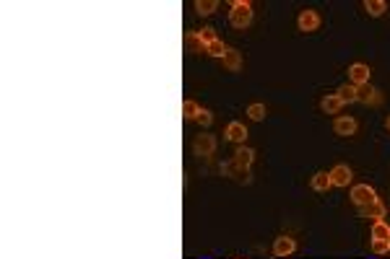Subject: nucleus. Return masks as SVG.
<instances>
[{"label": "nucleus", "instance_id": "cd10ccee", "mask_svg": "<svg viewBox=\"0 0 390 259\" xmlns=\"http://www.w3.org/2000/svg\"><path fill=\"white\" fill-rule=\"evenodd\" d=\"M385 124H387V130H390V117H387V119H385Z\"/></svg>", "mask_w": 390, "mask_h": 259}, {"label": "nucleus", "instance_id": "dca6fc26", "mask_svg": "<svg viewBox=\"0 0 390 259\" xmlns=\"http://www.w3.org/2000/svg\"><path fill=\"white\" fill-rule=\"evenodd\" d=\"M364 11L377 18V16H382L387 11V3H385V0H364Z\"/></svg>", "mask_w": 390, "mask_h": 259}, {"label": "nucleus", "instance_id": "7ed1b4c3", "mask_svg": "<svg viewBox=\"0 0 390 259\" xmlns=\"http://www.w3.org/2000/svg\"><path fill=\"white\" fill-rule=\"evenodd\" d=\"M297 26H299V31H315V29L320 26V16H318V11L304 8V11L299 13V18H297Z\"/></svg>", "mask_w": 390, "mask_h": 259}, {"label": "nucleus", "instance_id": "9d476101", "mask_svg": "<svg viewBox=\"0 0 390 259\" xmlns=\"http://www.w3.org/2000/svg\"><path fill=\"white\" fill-rule=\"evenodd\" d=\"M357 99L359 101H364V104H380L382 101V96L372 89L369 83H364V85H357Z\"/></svg>", "mask_w": 390, "mask_h": 259}, {"label": "nucleus", "instance_id": "5701e85b", "mask_svg": "<svg viewBox=\"0 0 390 259\" xmlns=\"http://www.w3.org/2000/svg\"><path fill=\"white\" fill-rule=\"evenodd\" d=\"M247 114H250V119L252 122H260V119H265V104H250L247 106Z\"/></svg>", "mask_w": 390, "mask_h": 259}, {"label": "nucleus", "instance_id": "412c9836", "mask_svg": "<svg viewBox=\"0 0 390 259\" xmlns=\"http://www.w3.org/2000/svg\"><path fill=\"white\" fill-rule=\"evenodd\" d=\"M372 239H390V226L385 223V221H377L375 226H372Z\"/></svg>", "mask_w": 390, "mask_h": 259}, {"label": "nucleus", "instance_id": "423d86ee", "mask_svg": "<svg viewBox=\"0 0 390 259\" xmlns=\"http://www.w3.org/2000/svg\"><path fill=\"white\" fill-rule=\"evenodd\" d=\"M357 119L354 117H338L336 122H333V133L336 135H341V138H348V135H354L357 133Z\"/></svg>", "mask_w": 390, "mask_h": 259}, {"label": "nucleus", "instance_id": "f8f14e48", "mask_svg": "<svg viewBox=\"0 0 390 259\" xmlns=\"http://www.w3.org/2000/svg\"><path fill=\"white\" fill-rule=\"evenodd\" d=\"M309 184H312V189H315V192H328V189L333 187L328 171H318V174L312 177V182H309Z\"/></svg>", "mask_w": 390, "mask_h": 259}, {"label": "nucleus", "instance_id": "a878e982", "mask_svg": "<svg viewBox=\"0 0 390 259\" xmlns=\"http://www.w3.org/2000/svg\"><path fill=\"white\" fill-rule=\"evenodd\" d=\"M213 31H216V29H211V26H206V29H201V31H198V36L203 39V45H206V47L211 45V41H216V34H213Z\"/></svg>", "mask_w": 390, "mask_h": 259}, {"label": "nucleus", "instance_id": "bb28decb", "mask_svg": "<svg viewBox=\"0 0 390 259\" xmlns=\"http://www.w3.org/2000/svg\"><path fill=\"white\" fill-rule=\"evenodd\" d=\"M195 122H198L201 127H208V124L213 122V114H211L208 109H201V114H198V119H195Z\"/></svg>", "mask_w": 390, "mask_h": 259}, {"label": "nucleus", "instance_id": "6ab92c4d", "mask_svg": "<svg viewBox=\"0 0 390 259\" xmlns=\"http://www.w3.org/2000/svg\"><path fill=\"white\" fill-rule=\"evenodd\" d=\"M224 68H226V70H240V68H242V57H240V52L229 50V52H226V57H224Z\"/></svg>", "mask_w": 390, "mask_h": 259}, {"label": "nucleus", "instance_id": "aec40b11", "mask_svg": "<svg viewBox=\"0 0 390 259\" xmlns=\"http://www.w3.org/2000/svg\"><path fill=\"white\" fill-rule=\"evenodd\" d=\"M216 8H219L216 0H198V3H195V11H198L201 16H211Z\"/></svg>", "mask_w": 390, "mask_h": 259}, {"label": "nucleus", "instance_id": "1a4fd4ad", "mask_svg": "<svg viewBox=\"0 0 390 259\" xmlns=\"http://www.w3.org/2000/svg\"><path fill=\"white\" fill-rule=\"evenodd\" d=\"M226 138H229L231 143H237V145H245V140H247V130H245V124H242V122H229V127H226Z\"/></svg>", "mask_w": 390, "mask_h": 259}, {"label": "nucleus", "instance_id": "f257e3e1", "mask_svg": "<svg viewBox=\"0 0 390 259\" xmlns=\"http://www.w3.org/2000/svg\"><path fill=\"white\" fill-rule=\"evenodd\" d=\"M229 24L234 29H247L252 24V6L247 0H234L231 11H229Z\"/></svg>", "mask_w": 390, "mask_h": 259}, {"label": "nucleus", "instance_id": "4468645a", "mask_svg": "<svg viewBox=\"0 0 390 259\" xmlns=\"http://www.w3.org/2000/svg\"><path fill=\"white\" fill-rule=\"evenodd\" d=\"M341 106H343V101L338 99V94H328V96L320 101V109H323L325 114H338Z\"/></svg>", "mask_w": 390, "mask_h": 259}, {"label": "nucleus", "instance_id": "39448f33", "mask_svg": "<svg viewBox=\"0 0 390 259\" xmlns=\"http://www.w3.org/2000/svg\"><path fill=\"white\" fill-rule=\"evenodd\" d=\"M369 68L364 65V62H354L348 68V80H351V85H364V83H369Z\"/></svg>", "mask_w": 390, "mask_h": 259}, {"label": "nucleus", "instance_id": "393cba45", "mask_svg": "<svg viewBox=\"0 0 390 259\" xmlns=\"http://www.w3.org/2000/svg\"><path fill=\"white\" fill-rule=\"evenodd\" d=\"M221 171H224L226 177H234V174H247L245 168H240V166H237V161H229V163H224V166H221Z\"/></svg>", "mask_w": 390, "mask_h": 259}, {"label": "nucleus", "instance_id": "b1692460", "mask_svg": "<svg viewBox=\"0 0 390 259\" xmlns=\"http://www.w3.org/2000/svg\"><path fill=\"white\" fill-rule=\"evenodd\" d=\"M372 254H377V256H382V254H387L390 251V246H387V241L385 239H372Z\"/></svg>", "mask_w": 390, "mask_h": 259}, {"label": "nucleus", "instance_id": "20e7f679", "mask_svg": "<svg viewBox=\"0 0 390 259\" xmlns=\"http://www.w3.org/2000/svg\"><path fill=\"white\" fill-rule=\"evenodd\" d=\"M213 150H216L213 135H198L192 140V153L195 156H213Z\"/></svg>", "mask_w": 390, "mask_h": 259}, {"label": "nucleus", "instance_id": "c756f323", "mask_svg": "<svg viewBox=\"0 0 390 259\" xmlns=\"http://www.w3.org/2000/svg\"><path fill=\"white\" fill-rule=\"evenodd\" d=\"M201 259H211V256H201Z\"/></svg>", "mask_w": 390, "mask_h": 259}, {"label": "nucleus", "instance_id": "4be33fe9", "mask_svg": "<svg viewBox=\"0 0 390 259\" xmlns=\"http://www.w3.org/2000/svg\"><path fill=\"white\" fill-rule=\"evenodd\" d=\"M198 114H201V106L195 101H185L182 104V117L185 119H198Z\"/></svg>", "mask_w": 390, "mask_h": 259}, {"label": "nucleus", "instance_id": "6e6552de", "mask_svg": "<svg viewBox=\"0 0 390 259\" xmlns=\"http://www.w3.org/2000/svg\"><path fill=\"white\" fill-rule=\"evenodd\" d=\"M297 251V241L291 236H279L273 241V256H289Z\"/></svg>", "mask_w": 390, "mask_h": 259}, {"label": "nucleus", "instance_id": "9b49d317", "mask_svg": "<svg viewBox=\"0 0 390 259\" xmlns=\"http://www.w3.org/2000/svg\"><path fill=\"white\" fill-rule=\"evenodd\" d=\"M357 210H359V215H364V218H375V223L385 218V205H382L380 200H377V202H372V205L357 207Z\"/></svg>", "mask_w": 390, "mask_h": 259}, {"label": "nucleus", "instance_id": "2eb2a0df", "mask_svg": "<svg viewBox=\"0 0 390 259\" xmlns=\"http://www.w3.org/2000/svg\"><path fill=\"white\" fill-rule=\"evenodd\" d=\"M185 47H187L190 52H206V45H203V39L198 36V31H190V34L185 36Z\"/></svg>", "mask_w": 390, "mask_h": 259}, {"label": "nucleus", "instance_id": "f3484780", "mask_svg": "<svg viewBox=\"0 0 390 259\" xmlns=\"http://www.w3.org/2000/svg\"><path fill=\"white\" fill-rule=\"evenodd\" d=\"M338 99H341L343 104L359 101V99H357V85H341V89H338Z\"/></svg>", "mask_w": 390, "mask_h": 259}, {"label": "nucleus", "instance_id": "0eeeda50", "mask_svg": "<svg viewBox=\"0 0 390 259\" xmlns=\"http://www.w3.org/2000/svg\"><path fill=\"white\" fill-rule=\"evenodd\" d=\"M351 168L346 166V163H338V166H333V171H330V182H333V187H348L351 184Z\"/></svg>", "mask_w": 390, "mask_h": 259}, {"label": "nucleus", "instance_id": "c85d7f7f", "mask_svg": "<svg viewBox=\"0 0 390 259\" xmlns=\"http://www.w3.org/2000/svg\"><path fill=\"white\" fill-rule=\"evenodd\" d=\"M369 259H380V256H377V254H375V256H369Z\"/></svg>", "mask_w": 390, "mask_h": 259}, {"label": "nucleus", "instance_id": "f03ea898", "mask_svg": "<svg viewBox=\"0 0 390 259\" xmlns=\"http://www.w3.org/2000/svg\"><path fill=\"white\" fill-rule=\"evenodd\" d=\"M351 202H354L357 207H364V205H372L377 202V195L369 184H357L354 189H351Z\"/></svg>", "mask_w": 390, "mask_h": 259}, {"label": "nucleus", "instance_id": "a211bd4d", "mask_svg": "<svg viewBox=\"0 0 390 259\" xmlns=\"http://www.w3.org/2000/svg\"><path fill=\"white\" fill-rule=\"evenodd\" d=\"M206 52H208L211 57H219V60H224V57H226V52H229V47L224 45V41H219V39H216V41H211V45L206 47Z\"/></svg>", "mask_w": 390, "mask_h": 259}, {"label": "nucleus", "instance_id": "ddd939ff", "mask_svg": "<svg viewBox=\"0 0 390 259\" xmlns=\"http://www.w3.org/2000/svg\"><path fill=\"white\" fill-rule=\"evenodd\" d=\"M252 158H255V150L252 148H245V145H240L237 148V153H234V161H237V166L240 168H250V163H252Z\"/></svg>", "mask_w": 390, "mask_h": 259}]
</instances>
